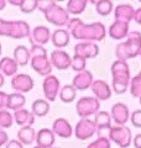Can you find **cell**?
<instances>
[{
	"label": "cell",
	"mask_w": 141,
	"mask_h": 148,
	"mask_svg": "<svg viewBox=\"0 0 141 148\" xmlns=\"http://www.w3.org/2000/svg\"><path fill=\"white\" fill-rule=\"evenodd\" d=\"M67 31L73 38L81 40V42H100L105 38L106 29L102 22L84 24L78 17H69L67 22Z\"/></svg>",
	"instance_id": "obj_1"
},
{
	"label": "cell",
	"mask_w": 141,
	"mask_h": 148,
	"mask_svg": "<svg viewBox=\"0 0 141 148\" xmlns=\"http://www.w3.org/2000/svg\"><path fill=\"white\" fill-rule=\"evenodd\" d=\"M37 9L44 14L46 20L51 25H55L62 29L63 26H67L69 20V15L66 9L59 6L57 3L51 1V0H39V6Z\"/></svg>",
	"instance_id": "obj_2"
},
{
	"label": "cell",
	"mask_w": 141,
	"mask_h": 148,
	"mask_svg": "<svg viewBox=\"0 0 141 148\" xmlns=\"http://www.w3.org/2000/svg\"><path fill=\"white\" fill-rule=\"evenodd\" d=\"M111 90L115 94H124L128 91L130 86V67L128 62L124 61H116L111 64Z\"/></svg>",
	"instance_id": "obj_3"
},
{
	"label": "cell",
	"mask_w": 141,
	"mask_h": 148,
	"mask_svg": "<svg viewBox=\"0 0 141 148\" xmlns=\"http://www.w3.org/2000/svg\"><path fill=\"white\" fill-rule=\"evenodd\" d=\"M141 53V32L130 31L126 41L120 42L115 48V56L119 61L128 62V59L135 58Z\"/></svg>",
	"instance_id": "obj_4"
},
{
	"label": "cell",
	"mask_w": 141,
	"mask_h": 148,
	"mask_svg": "<svg viewBox=\"0 0 141 148\" xmlns=\"http://www.w3.org/2000/svg\"><path fill=\"white\" fill-rule=\"evenodd\" d=\"M30 64L32 69L45 78L52 74V64L47 56V51L44 46H31L30 48Z\"/></svg>",
	"instance_id": "obj_5"
},
{
	"label": "cell",
	"mask_w": 141,
	"mask_h": 148,
	"mask_svg": "<svg viewBox=\"0 0 141 148\" xmlns=\"http://www.w3.org/2000/svg\"><path fill=\"white\" fill-rule=\"evenodd\" d=\"M30 35H31V29L26 21L22 20L8 21L4 20V18H0V36L21 40L30 37Z\"/></svg>",
	"instance_id": "obj_6"
},
{
	"label": "cell",
	"mask_w": 141,
	"mask_h": 148,
	"mask_svg": "<svg viewBox=\"0 0 141 148\" xmlns=\"http://www.w3.org/2000/svg\"><path fill=\"white\" fill-rule=\"evenodd\" d=\"M100 109V101L94 96H83L76 104L77 114L81 119H89Z\"/></svg>",
	"instance_id": "obj_7"
},
{
	"label": "cell",
	"mask_w": 141,
	"mask_h": 148,
	"mask_svg": "<svg viewBox=\"0 0 141 148\" xmlns=\"http://www.w3.org/2000/svg\"><path fill=\"white\" fill-rule=\"evenodd\" d=\"M108 138L120 148H128L133 142V133L126 126H111L108 132Z\"/></svg>",
	"instance_id": "obj_8"
},
{
	"label": "cell",
	"mask_w": 141,
	"mask_h": 148,
	"mask_svg": "<svg viewBox=\"0 0 141 148\" xmlns=\"http://www.w3.org/2000/svg\"><path fill=\"white\" fill-rule=\"evenodd\" d=\"M97 133V126L94 120L91 119H81L77 122L76 127H74L73 135L76 136L78 140L81 141H87L89 140L93 135Z\"/></svg>",
	"instance_id": "obj_9"
},
{
	"label": "cell",
	"mask_w": 141,
	"mask_h": 148,
	"mask_svg": "<svg viewBox=\"0 0 141 148\" xmlns=\"http://www.w3.org/2000/svg\"><path fill=\"white\" fill-rule=\"evenodd\" d=\"M42 89H44L45 98L48 103L55 101L57 99L59 90H61V83L58 80V78L53 75V74L46 77L44 79V83H42Z\"/></svg>",
	"instance_id": "obj_10"
},
{
	"label": "cell",
	"mask_w": 141,
	"mask_h": 148,
	"mask_svg": "<svg viewBox=\"0 0 141 148\" xmlns=\"http://www.w3.org/2000/svg\"><path fill=\"white\" fill-rule=\"evenodd\" d=\"M34 86H35V82L29 74L21 73V74H16V75L11 78V88L19 94H26V92L34 89Z\"/></svg>",
	"instance_id": "obj_11"
},
{
	"label": "cell",
	"mask_w": 141,
	"mask_h": 148,
	"mask_svg": "<svg viewBox=\"0 0 141 148\" xmlns=\"http://www.w3.org/2000/svg\"><path fill=\"white\" fill-rule=\"evenodd\" d=\"M110 116L116 126H125V123L130 120L129 108L124 103H116L111 106Z\"/></svg>",
	"instance_id": "obj_12"
},
{
	"label": "cell",
	"mask_w": 141,
	"mask_h": 148,
	"mask_svg": "<svg viewBox=\"0 0 141 148\" xmlns=\"http://www.w3.org/2000/svg\"><path fill=\"white\" fill-rule=\"evenodd\" d=\"M51 34L50 29L47 26H44V25H40V26H36L32 29L31 31V35L29 37V41L30 43L34 46H44L46 43H48L51 41Z\"/></svg>",
	"instance_id": "obj_13"
},
{
	"label": "cell",
	"mask_w": 141,
	"mask_h": 148,
	"mask_svg": "<svg viewBox=\"0 0 141 148\" xmlns=\"http://www.w3.org/2000/svg\"><path fill=\"white\" fill-rule=\"evenodd\" d=\"M70 56L63 49H55L51 52L50 62L52 67L57 68L58 71H66L70 67Z\"/></svg>",
	"instance_id": "obj_14"
},
{
	"label": "cell",
	"mask_w": 141,
	"mask_h": 148,
	"mask_svg": "<svg viewBox=\"0 0 141 148\" xmlns=\"http://www.w3.org/2000/svg\"><path fill=\"white\" fill-rule=\"evenodd\" d=\"M74 54L84 59H93L99 54V46L94 42H79L74 46Z\"/></svg>",
	"instance_id": "obj_15"
},
{
	"label": "cell",
	"mask_w": 141,
	"mask_h": 148,
	"mask_svg": "<svg viewBox=\"0 0 141 148\" xmlns=\"http://www.w3.org/2000/svg\"><path fill=\"white\" fill-rule=\"evenodd\" d=\"M91 89L94 94V98H97L99 101H106L111 98L113 95V90L111 86L108 84L105 80H94L93 84L91 86Z\"/></svg>",
	"instance_id": "obj_16"
},
{
	"label": "cell",
	"mask_w": 141,
	"mask_h": 148,
	"mask_svg": "<svg viewBox=\"0 0 141 148\" xmlns=\"http://www.w3.org/2000/svg\"><path fill=\"white\" fill-rule=\"evenodd\" d=\"M93 73L91 71H83L81 73H77L74 75L73 80H72V85L74 86L76 90H81V91H84L89 89L93 84Z\"/></svg>",
	"instance_id": "obj_17"
},
{
	"label": "cell",
	"mask_w": 141,
	"mask_h": 148,
	"mask_svg": "<svg viewBox=\"0 0 141 148\" xmlns=\"http://www.w3.org/2000/svg\"><path fill=\"white\" fill-rule=\"evenodd\" d=\"M52 131L56 136L61 138H69L73 135V128L68 120H66L64 117H58L52 123Z\"/></svg>",
	"instance_id": "obj_18"
},
{
	"label": "cell",
	"mask_w": 141,
	"mask_h": 148,
	"mask_svg": "<svg viewBox=\"0 0 141 148\" xmlns=\"http://www.w3.org/2000/svg\"><path fill=\"white\" fill-rule=\"evenodd\" d=\"M134 15H135V9L130 4H120L114 10L115 21H121L129 24L131 20H134Z\"/></svg>",
	"instance_id": "obj_19"
},
{
	"label": "cell",
	"mask_w": 141,
	"mask_h": 148,
	"mask_svg": "<svg viewBox=\"0 0 141 148\" xmlns=\"http://www.w3.org/2000/svg\"><path fill=\"white\" fill-rule=\"evenodd\" d=\"M56 141V135L50 128H41L36 133V143L41 148H52Z\"/></svg>",
	"instance_id": "obj_20"
},
{
	"label": "cell",
	"mask_w": 141,
	"mask_h": 148,
	"mask_svg": "<svg viewBox=\"0 0 141 148\" xmlns=\"http://www.w3.org/2000/svg\"><path fill=\"white\" fill-rule=\"evenodd\" d=\"M111 116L108 111H98L94 115V122L97 126V132H99V136H102L103 131H108L111 128Z\"/></svg>",
	"instance_id": "obj_21"
},
{
	"label": "cell",
	"mask_w": 141,
	"mask_h": 148,
	"mask_svg": "<svg viewBox=\"0 0 141 148\" xmlns=\"http://www.w3.org/2000/svg\"><path fill=\"white\" fill-rule=\"evenodd\" d=\"M129 24L121 21H114L110 25L109 30H108V35H109L113 40H123L129 35Z\"/></svg>",
	"instance_id": "obj_22"
},
{
	"label": "cell",
	"mask_w": 141,
	"mask_h": 148,
	"mask_svg": "<svg viewBox=\"0 0 141 148\" xmlns=\"http://www.w3.org/2000/svg\"><path fill=\"white\" fill-rule=\"evenodd\" d=\"M69 38L70 35L67 31V29H57L52 32L51 36V41L55 47H57V49H62L66 46H68L69 43Z\"/></svg>",
	"instance_id": "obj_23"
},
{
	"label": "cell",
	"mask_w": 141,
	"mask_h": 148,
	"mask_svg": "<svg viewBox=\"0 0 141 148\" xmlns=\"http://www.w3.org/2000/svg\"><path fill=\"white\" fill-rule=\"evenodd\" d=\"M12 115H14V122H16V125H19L20 127L32 126L35 122V115L26 109L17 110Z\"/></svg>",
	"instance_id": "obj_24"
},
{
	"label": "cell",
	"mask_w": 141,
	"mask_h": 148,
	"mask_svg": "<svg viewBox=\"0 0 141 148\" xmlns=\"http://www.w3.org/2000/svg\"><path fill=\"white\" fill-rule=\"evenodd\" d=\"M19 66L11 57H3L0 59V73L4 77H14L17 74Z\"/></svg>",
	"instance_id": "obj_25"
},
{
	"label": "cell",
	"mask_w": 141,
	"mask_h": 148,
	"mask_svg": "<svg viewBox=\"0 0 141 148\" xmlns=\"http://www.w3.org/2000/svg\"><path fill=\"white\" fill-rule=\"evenodd\" d=\"M14 61L19 67H25L30 63V49L26 46H17L14 49Z\"/></svg>",
	"instance_id": "obj_26"
},
{
	"label": "cell",
	"mask_w": 141,
	"mask_h": 148,
	"mask_svg": "<svg viewBox=\"0 0 141 148\" xmlns=\"http://www.w3.org/2000/svg\"><path fill=\"white\" fill-rule=\"evenodd\" d=\"M26 104V96L24 94H19V92H14V94H9L8 96V103H6V109L9 111H17L24 109Z\"/></svg>",
	"instance_id": "obj_27"
},
{
	"label": "cell",
	"mask_w": 141,
	"mask_h": 148,
	"mask_svg": "<svg viewBox=\"0 0 141 148\" xmlns=\"http://www.w3.org/2000/svg\"><path fill=\"white\" fill-rule=\"evenodd\" d=\"M36 131L32 126H24L20 127L17 131V141H20L22 145H31L36 142Z\"/></svg>",
	"instance_id": "obj_28"
},
{
	"label": "cell",
	"mask_w": 141,
	"mask_h": 148,
	"mask_svg": "<svg viewBox=\"0 0 141 148\" xmlns=\"http://www.w3.org/2000/svg\"><path fill=\"white\" fill-rule=\"evenodd\" d=\"M50 111V103L46 99H36L31 106V112L35 117H44Z\"/></svg>",
	"instance_id": "obj_29"
},
{
	"label": "cell",
	"mask_w": 141,
	"mask_h": 148,
	"mask_svg": "<svg viewBox=\"0 0 141 148\" xmlns=\"http://www.w3.org/2000/svg\"><path fill=\"white\" fill-rule=\"evenodd\" d=\"M76 96H77V90L74 89V86L72 84H66V85H63L62 88H61L59 94H58V98L64 104L73 103L74 99H76Z\"/></svg>",
	"instance_id": "obj_30"
},
{
	"label": "cell",
	"mask_w": 141,
	"mask_h": 148,
	"mask_svg": "<svg viewBox=\"0 0 141 148\" xmlns=\"http://www.w3.org/2000/svg\"><path fill=\"white\" fill-rule=\"evenodd\" d=\"M87 4L88 1H86V0H69V1H67L66 10H67L68 15H81L86 10Z\"/></svg>",
	"instance_id": "obj_31"
},
{
	"label": "cell",
	"mask_w": 141,
	"mask_h": 148,
	"mask_svg": "<svg viewBox=\"0 0 141 148\" xmlns=\"http://www.w3.org/2000/svg\"><path fill=\"white\" fill-rule=\"evenodd\" d=\"M113 4L109 0H98L95 1V10L100 16H108L113 11Z\"/></svg>",
	"instance_id": "obj_32"
},
{
	"label": "cell",
	"mask_w": 141,
	"mask_h": 148,
	"mask_svg": "<svg viewBox=\"0 0 141 148\" xmlns=\"http://www.w3.org/2000/svg\"><path fill=\"white\" fill-rule=\"evenodd\" d=\"M14 123V115L8 109L0 110V128L5 130L11 127Z\"/></svg>",
	"instance_id": "obj_33"
},
{
	"label": "cell",
	"mask_w": 141,
	"mask_h": 148,
	"mask_svg": "<svg viewBox=\"0 0 141 148\" xmlns=\"http://www.w3.org/2000/svg\"><path fill=\"white\" fill-rule=\"evenodd\" d=\"M86 66H87V59H84L83 57H81V56L74 54L72 57V59H70V68L77 73L86 71Z\"/></svg>",
	"instance_id": "obj_34"
},
{
	"label": "cell",
	"mask_w": 141,
	"mask_h": 148,
	"mask_svg": "<svg viewBox=\"0 0 141 148\" xmlns=\"http://www.w3.org/2000/svg\"><path fill=\"white\" fill-rule=\"evenodd\" d=\"M130 94L134 98H141V77L135 75L130 80Z\"/></svg>",
	"instance_id": "obj_35"
},
{
	"label": "cell",
	"mask_w": 141,
	"mask_h": 148,
	"mask_svg": "<svg viewBox=\"0 0 141 148\" xmlns=\"http://www.w3.org/2000/svg\"><path fill=\"white\" fill-rule=\"evenodd\" d=\"M87 148H111V143H110V140L108 138V136H99Z\"/></svg>",
	"instance_id": "obj_36"
},
{
	"label": "cell",
	"mask_w": 141,
	"mask_h": 148,
	"mask_svg": "<svg viewBox=\"0 0 141 148\" xmlns=\"http://www.w3.org/2000/svg\"><path fill=\"white\" fill-rule=\"evenodd\" d=\"M37 6H39V0H22L21 5H20V10L24 14H30L34 12Z\"/></svg>",
	"instance_id": "obj_37"
},
{
	"label": "cell",
	"mask_w": 141,
	"mask_h": 148,
	"mask_svg": "<svg viewBox=\"0 0 141 148\" xmlns=\"http://www.w3.org/2000/svg\"><path fill=\"white\" fill-rule=\"evenodd\" d=\"M130 121H131V125H133L134 127L141 128V110L140 109L135 110L134 112L130 115Z\"/></svg>",
	"instance_id": "obj_38"
},
{
	"label": "cell",
	"mask_w": 141,
	"mask_h": 148,
	"mask_svg": "<svg viewBox=\"0 0 141 148\" xmlns=\"http://www.w3.org/2000/svg\"><path fill=\"white\" fill-rule=\"evenodd\" d=\"M8 96H9V94H6L5 91H1V90H0V110H5V109H6Z\"/></svg>",
	"instance_id": "obj_39"
},
{
	"label": "cell",
	"mask_w": 141,
	"mask_h": 148,
	"mask_svg": "<svg viewBox=\"0 0 141 148\" xmlns=\"http://www.w3.org/2000/svg\"><path fill=\"white\" fill-rule=\"evenodd\" d=\"M5 148H24V145L17 140H10L5 145Z\"/></svg>",
	"instance_id": "obj_40"
},
{
	"label": "cell",
	"mask_w": 141,
	"mask_h": 148,
	"mask_svg": "<svg viewBox=\"0 0 141 148\" xmlns=\"http://www.w3.org/2000/svg\"><path fill=\"white\" fill-rule=\"evenodd\" d=\"M8 142H9V136H8V133L4 131V130L0 128V148H1L3 146H5Z\"/></svg>",
	"instance_id": "obj_41"
},
{
	"label": "cell",
	"mask_w": 141,
	"mask_h": 148,
	"mask_svg": "<svg viewBox=\"0 0 141 148\" xmlns=\"http://www.w3.org/2000/svg\"><path fill=\"white\" fill-rule=\"evenodd\" d=\"M134 21L136 22V24L141 25V8L136 9L135 10V15H134Z\"/></svg>",
	"instance_id": "obj_42"
},
{
	"label": "cell",
	"mask_w": 141,
	"mask_h": 148,
	"mask_svg": "<svg viewBox=\"0 0 141 148\" xmlns=\"http://www.w3.org/2000/svg\"><path fill=\"white\" fill-rule=\"evenodd\" d=\"M133 143H134V147L135 148H141V133H139V135L135 136Z\"/></svg>",
	"instance_id": "obj_43"
},
{
	"label": "cell",
	"mask_w": 141,
	"mask_h": 148,
	"mask_svg": "<svg viewBox=\"0 0 141 148\" xmlns=\"http://www.w3.org/2000/svg\"><path fill=\"white\" fill-rule=\"evenodd\" d=\"M21 1H22V0H9L8 3L10 4V5H12V6H19V8H20Z\"/></svg>",
	"instance_id": "obj_44"
},
{
	"label": "cell",
	"mask_w": 141,
	"mask_h": 148,
	"mask_svg": "<svg viewBox=\"0 0 141 148\" xmlns=\"http://www.w3.org/2000/svg\"><path fill=\"white\" fill-rule=\"evenodd\" d=\"M6 4H8V1H5V0H0V11L6 8Z\"/></svg>",
	"instance_id": "obj_45"
},
{
	"label": "cell",
	"mask_w": 141,
	"mask_h": 148,
	"mask_svg": "<svg viewBox=\"0 0 141 148\" xmlns=\"http://www.w3.org/2000/svg\"><path fill=\"white\" fill-rule=\"evenodd\" d=\"M4 83H5V77L1 73H0V88H1L4 85Z\"/></svg>",
	"instance_id": "obj_46"
},
{
	"label": "cell",
	"mask_w": 141,
	"mask_h": 148,
	"mask_svg": "<svg viewBox=\"0 0 141 148\" xmlns=\"http://www.w3.org/2000/svg\"><path fill=\"white\" fill-rule=\"evenodd\" d=\"M1 51H3V48H1V45H0V56H1Z\"/></svg>",
	"instance_id": "obj_47"
},
{
	"label": "cell",
	"mask_w": 141,
	"mask_h": 148,
	"mask_svg": "<svg viewBox=\"0 0 141 148\" xmlns=\"http://www.w3.org/2000/svg\"><path fill=\"white\" fill-rule=\"evenodd\" d=\"M138 75H139V77H141V71L139 72V74H138Z\"/></svg>",
	"instance_id": "obj_48"
},
{
	"label": "cell",
	"mask_w": 141,
	"mask_h": 148,
	"mask_svg": "<svg viewBox=\"0 0 141 148\" xmlns=\"http://www.w3.org/2000/svg\"><path fill=\"white\" fill-rule=\"evenodd\" d=\"M34 148H41V147H39V146H35V147H34Z\"/></svg>",
	"instance_id": "obj_49"
},
{
	"label": "cell",
	"mask_w": 141,
	"mask_h": 148,
	"mask_svg": "<svg viewBox=\"0 0 141 148\" xmlns=\"http://www.w3.org/2000/svg\"><path fill=\"white\" fill-rule=\"evenodd\" d=\"M139 100H140V104H141V98H140V99H139Z\"/></svg>",
	"instance_id": "obj_50"
},
{
	"label": "cell",
	"mask_w": 141,
	"mask_h": 148,
	"mask_svg": "<svg viewBox=\"0 0 141 148\" xmlns=\"http://www.w3.org/2000/svg\"><path fill=\"white\" fill-rule=\"evenodd\" d=\"M140 57H141V53H140Z\"/></svg>",
	"instance_id": "obj_51"
},
{
	"label": "cell",
	"mask_w": 141,
	"mask_h": 148,
	"mask_svg": "<svg viewBox=\"0 0 141 148\" xmlns=\"http://www.w3.org/2000/svg\"><path fill=\"white\" fill-rule=\"evenodd\" d=\"M52 148H56V147H52Z\"/></svg>",
	"instance_id": "obj_52"
},
{
	"label": "cell",
	"mask_w": 141,
	"mask_h": 148,
	"mask_svg": "<svg viewBox=\"0 0 141 148\" xmlns=\"http://www.w3.org/2000/svg\"><path fill=\"white\" fill-rule=\"evenodd\" d=\"M140 3H141V0H140Z\"/></svg>",
	"instance_id": "obj_53"
}]
</instances>
